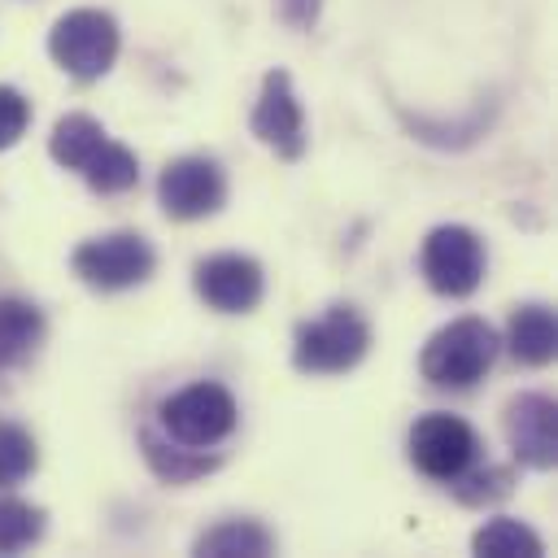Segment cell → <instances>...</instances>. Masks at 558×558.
Here are the masks:
<instances>
[{
  "label": "cell",
  "instance_id": "cell-11",
  "mask_svg": "<svg viewBox=\"0 0 558 558\" xmlns=\"http://www.w3.org/2000/svg\"><path fill=\"white\" fill-rule=\"evenodd\" d=\"M501 432L514 462L549 471L558 462V405L545 392H514L501 410Z\"/></svg>",
  "mask_w": 558,
  "mask_h": 558
},
{
  "label": "cell",
  "instance_id": "cell-24",
  "mask_svg": "<svg viewBox=\"0 0 558 558\" xmlns=\"http://www.w3.org/2000/svg\"><path fill=\"white\" fill-rule=\"evenodd\" d=\"M275 17L288 31H314L323 17V0H275Z\"/></svg>",
  "mask_w": 558,
  "mask_h": 558
},
{
  "label": "cell",
  "instance_id": "cell-14",
  "mask_svg": "<svg viewBox=\"0 0 558 558\" xmlns=\"http://www.w3.org/2000/svg\"><path fill=\"white\" fill-rule=\"evenodd\" d=\"M44 331H48L44 310L35 301H26V296L4 292L0 296V375L17 371L22 362H31L35 349L44 344Z\"/></svg>",
  "mask_w": 558,
  "mask_h": 558
},
{
  "label": "cell",
  "instance_id": "cell-8",
  "mask_svg": "<svg viewBox=\"0 0 558 558\" xmlns=\"http://www.w3.org/2000/svg\"><path fill=\"white\" fill-rule=\"evenodd\" d=\"M248 131L279 161H301L305 157V148H310L305 109H301V96H296L288 70H266L262 74V87H257V100H253V113H248Z\"/></svg>",
  "mask_w": 558,
  "mask_h": 558
},
{
  "label": "cell",
  "instance_id": "cell-2",
  "mask_svg": "<svg viewBox=\"0 0 558 558\" xmlns=\"http://www.w3.org/2000/svg\"><path fill=\"white\" fill-rule=\"evenodd\" d=\"M371 353V323L357 305L336 301L292 336V366L301 375H344Z\"/></svg>",
  "mask_w": 558,
  "mask_h": 558
},
{
  "label": "cell",
  "instance_id": "cell-22",
  "mask_svg": "<svg viewBox=\"0 0 558 558\" xmlns=\"http://www.w3.org/2000/svg\"><path fill=\"white\" fill-rule=\"evenodd\" d=\"M510 484H514V475H510V466H493V462H475L462 480H453L449 488L458 493V501H466V506H488V501H497V497H506L510 493Z\"/></svg>",
  "mask_w": 558,
  "mask_h": 558
},
{
  "label": "cell",
  "instance_id": "cell-21",
  "mask_svg": "<svg viewBox=\"0 0 558 558\" xmlns=\"http://www.w3.org/2000/svg\"><path fill=\"white\" fill-rule=\"evenodd\" d=\"M39 466L35 436L17 423H0V484H22Z\"/></svg>",
  "mask_w": 558,
  "mask_h": 558
},
{
  "label": "cell",
  "instance_id": "cell-9",
  "mask_svg": "<svg viewBox=\"0 0 558 558\" xmlns=\"http://www.w3.org/2000/svg\"><path fill=\"white\" fill-rule=\"evenodd\" d=\"M157 205L174 222L214 218L227 205V174H222V166L214 157H205V153H187V157L166 161V170L157 179Z\"/></svg>",
  "mask_w": 558,
  "mask_h": 558
},
{
  "label": "cell",
  "instance_id": "cell-3",
  "mask_svg": "<svg viewBox=\"0 0 558 558\" xmlns=\"http://www.w3.org/2000/svg\"><path fill=\"white\" fill-rule=\"evenodd\" d=\"M157 423L170 440L187 445V449H214L222 445L235 423H240V401L227 384L218 379H196L179 392H170L157 405Z\"/></svg>",
  "mask_w": 558,
  "mask_h": 558
},
{
  "label": "cell",
  "instance_id": "cell-4",
  "mask_svg": "<svg viewBox=\"0 0 558 558\" xmlns=\"http://www.w3.org/2000/svg\"><path fill=\"white\" fill-rule=\"evenodd\" d=\"M122 31L105 9H70L48 31V57L78 83H96L113 70Z\"/></svg>",
  "mask_w": 558,
  "mask_h": 558
},
{
  "label": "cell",
  "instance_id": "cell-13",
  "mask_svg": "<svg viewBox=\"0 0 558 558\" xmlns=\"http://www.w3.org/2000/svg\"><path fill=\"white\" fill-rule=\"evenodd\" d=\"M140 453H144L148 471L161 484H192V480H201V475L222 466V458L214 449H187V445L170 440L166 432L157 436L153 427H140Z\"/></svg>",
  "mask_w": 558,
  "mask_h": 558
},
{
  "label": "cell",
  "instance_id": "cell-10",
  "mask_svg": "<svg viewBox=\"0 0 558 558\" xmlns=\"http://www.w3.org/2000/svg\"><path fill=\"white\" fill-rule=\"evenodd\" d=\"M192 288L214 314H253L266 296V270L248 253H209L192 266Z\"/></svg>",
  "mask_w": 558,
  "mask_h": 558
},
{
  "label": "cell",
  "instance_id": "cell-5",
  "mask_svg": "<svg viewBox=\"0 0 558 558\" xmlns=\"http://www.w3.org/2000/svg\"><path fill=\"white\" fill-rule=\"evenodd\" d=\"M70 270L92 292H126L157 270V253L140 231H105L70 253Z\"/></svg>",
  "mask_w": 558,
  "mask_h": 558
},
{
  "label": "cell",
  "instance_id": "cell-15",
  "mask_svg": "<svg viewBox=\"0 0 558 558\" xmlns=\"http://www.w3.org/2000/svg\"><path fill=\"white\" fill-rule=\"evenodd\" d=\"M192 554L201 558H266L275 554V532L257 519H218L192 541Z\"/></svg>",
  "mask_w": 558,
  "mask_h": 558
},
{
  "label": "cell",
  "instance_id": "cell-17",
  "mask_svg": "<svg viewBox=\"0 0 558 558\" xmlns=\"http://www.w3.org/2000/svg\"><path fill=\"white\" fill-rule=\"evenodd\" d=\"M471 554H480V558H545V541L523 519L493 514L484 527H475Z\"/></svg>",
  "mask_w": 558,
  "mask_h": 558
},
{
  "label": "cell",
  "instance_id": "cell-6",
  "mask_svg": "<svg viewBox=\"0 0 558 558\" xmlns=\"http://www.w3.org/2000/svg\"><path fill=\"white\" fill-rule=\"evenodd\" d=\"M405 453H410L418 475H427L436 484H453L480 462L484 445H480V432L466 418L432 410V414L414 418V427L405 436Z\"/></svg>",
  "mask_w": 558,
  "mask_h": 558
},
{
  "label": "cell",
  "instance_id": "cell-19",
  "mask_svg": "<svg viewBox=\"0 0 558 558\" xmlns=\"http://www.w3.org/2000/svg\"><path fill=\"white\" fill-rule=\"evenodd\" d=\"M78 174H83V183H87L92 192H100V196H122V192H131V187L140 183V157H135L126 144L105 140V144L87 157V166H83Z\"/></svg>",
  "mask_w": 558,
  "mask_h": 558
},
{
  "label": "cell",
  "instance_id": "cell-23",
  "mask_svg": "<svg viewBox=\"0 0 558 558\" xmlns=\"http://www.w3.org/2000/svg\"><path fill=\"white\" fill-rule=\"evenodd\" d=\"M26 126H31V100L17 87L0 83V153L13 148L26 135Z\"/></svg>",
  "mask_w": 558,
  "mask_h": 558
},
{
  "label": "cell",
  "instance_id": "cell-12",
  "mask_svg": "<svg viewBox=\"0 0 558 558\" xmlns=\"http://www.w3.org/2000/svg\"><path fill=\"white\" fill-rule=\"evenodd\" d=\"M506 349L519 366H549L558 353V318L545 301H523L514 305L506 323Z\"/></svg>",
  "mask_w": 558,
  "mask_h": 558
},
{
  "label": "cell",
  "instance_id": "cell-16",
  "mask_svg": "<svg viewBox=\"0 0 558 558\" xmlns=\"http://www.w3.org/2000/svg\"><path fill=\"white\" fill-rule=\"evenodd\" d=\"M109 135H105V126L92 118V113H65V118H57L52 122V135H48V157L61 166V170H83L87 166V157L105 144Z\"/></svg>",
  "mask_w": 558,
  "mask_h": 558
},
{
  "label": "cell",
  "instance_id": "cell-18",
  "mask_svg": "<svg viewBox=\"0 0 558 558\" xmlns=\"http://www.w3.org/2000/svg\"><path fill=\"white\" fill-rule=\"evenodd\" d=\"M493 113H497V105L488 100V109L475 105L471 113H462V118H453V122H445V118H410V113H401V122L410 126L414 140H423V144H432V148H466V144H475L480 135H488Z\"/></svg>",
  "mask_w": 558,
  "mask_h": 558
},
{
  "label": "cell",
  "instance_id": "cell-7",
  "mask_svg": "<svg viewBox=\"0 0 558 558\" xmlns=\"http://www.w3.org/2000/svg\"><path fill=\"white\" fill-rule=\"evenodd\" d=\"M484 266H488V253H484V240L471 227L440 222V227H432L423 235L418 270H423L427 288L436 296H449V301L471 296L484 283Z\"/></svg>",
  "mask_w": 558,
  "mask_h": 558
},
{
  "label": "cell",
  "instance_id": "cell-1",
  "mask_svg": "<svg viewBox=\"0 0 558 558\" xmlns=\"http://www.w3.org/2000/svg\"><path fill=\"white\" fill-rule=\"evenodd\" d=\"M497 353H501L497 331H493L484 318L462 314V318H449L445 327H436V331L423 340L418 375H423L432 388L466 392V388H475V384L493 371Z\"/></svg>",
  "mask_w": 558,
  "mask_h": 558
},
{
  "label": "cell",
  "instance_id": "cell-20",
  "mask_svg": "<svg viewBox=\"0 0 558 558\" xmlns=\"http://www.w3.org/2000/svg\"><path fill=\"white\" fill-rule=\"evenodd\" d=\"M39 536H44V510L39 506H31L22 497L0 501V554H22Z\"/></svg>",
  "mask_w": 558,
  "mask_h": 558
}]
</instances>
